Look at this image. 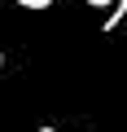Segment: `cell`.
Returning <instances> with one entry per match:
<instances>
[{
	"instance_id": "cell-2",
	"label": "cell",
	"mask_w": 127,
	"mask_h": 132,
	"mask_svg": "<svg viewBox=\"0 0 127 132\" xmlns=\"http://www.w3.org/2000/svg\"><path fill=\"white\" fill-rule=\"evenodd\" d=\"M88 5H92V9H105V5H114V0H88Z\"/></svg>"
},
{
	"instance_id": "cell-3",
	"label": "cell",
	"mask_w": 127,
	"mask_h": 132,
	"mask_svg": "<svg viewBox=\"0 0 127 132\" xmlns=\"http://www.w3.org/2000/svg\"><path fill=\"white\" fill-rule=\"evenodd\" d=\"M40 132H57V128H40Z\"/></svg>"
},
{
	"instance_id": "cell-4",
	"label": "cell",
	"mask_w": 127,
	"mask_h": 132,
	"mask_svg": "<svg viewBox=\"0 0 127 132\" xmlns=\"http://www.w3.org/2000/svg\"><path fill=\"white\" fill-rule=\"evenodd\" d=\"M0 66H5V53H0Z\"/></svg>"
},
{
	"instance_id": "cell-1",
	"label": "cell",
	"mask_w": 127,
	"mask_h": 132,
	"mask_svg": "<svg viewBox=\"0 0 127 132\" xmlns=\"http://www.w3.org/2000/svg\"><path fill=\"white\" fill-rule=\"evenodd\" d=\"M18 5H26V9H48L53 0H18Z\"/></svg>"
}]
</instances>
